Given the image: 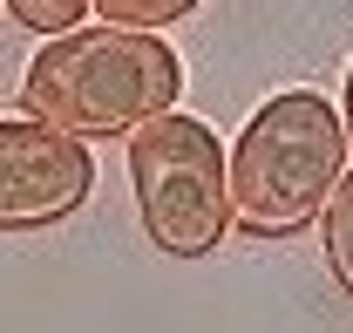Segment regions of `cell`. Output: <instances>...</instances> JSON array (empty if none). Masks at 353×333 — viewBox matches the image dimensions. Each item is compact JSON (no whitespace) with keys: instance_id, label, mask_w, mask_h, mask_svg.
<instances>
[{"instance_id":"obj_2","label":"cell","mask_w":353,"mask_h":333,"mask_svg":"<svg viewBox=\"0 0 353 333\" xmlns=\"http://www.w3.org/2000/svg\"><path fill=\"white\" fill-rule=\"evenodd\" d=\"M347 123L326 95L285 88L272 95L245 136L231 143V218L245 238H292L326 211L347 177Z\"/></svg>"},{"instance_id":"obj_3","label":"cell","mask_w":353,"mask_h":333,"mask_svg":"<svg viewBox=\"0 0 353 333\" xmlns=\"http://www.w3.org/2000/svg\"><path fill=\"white\" fill-rule=\"evenodd\" d=\"M130 191L150 245L170 258H204L238 225L231 218V157H224L218 129L183 109H163L130 129Z\"/></svg>"},{"instance_id":"obj_1","label":"cell","mask_w":353,"mask_h":333,"mask_svg":"<svg viewBox=\"0 0 353 333\" xmlns=\"http://www.w3.org/2000/svg\"><path fill=\"white\" fill-rule=\"evenodd\" d=\"M183 61L170 41L143 28H75L28 61L21 75V116L54 123L68 136H130L136 123L176 109Z\"/></svg>"},{"instance_id":"obj_7","label":"cell","mask_w":353,"mask_h":333,"mask_svg":"<svg viewBox=\"0 0 353 333\" xmlns=\"http://www.w3.org/2000/svg\"><path fill=\"white\" fill-rule=\"evenodd\" d=\"M197 0H95V14L109 21V28H143V35H157V28H170L183 21Z\"/></svg>"},{"instance_id":"obj_8","label":"cell","mask_w":353,"mask_h":333,"mask_svg":"<svg viewBox=\"0 0 353 333\" xmlns=\"http://www.w3.org/2000/svg\"><path fill=\"white\" fill-rule=\"evenodd\" d=\"M340 123H347V143H353V68H347V95H340Z\"/></svg>"},{"instance_id":"obj_5","label":"cell","mask_w":353,"mask_h":333,"mask_svg":"<svg viewBox=\"0 0 353 333\" xmlns=\"http://www.w3.org/2000/svg\"><path fill=\"white\" fill-rule=\"evenodd\" d=\"M319 238H326V272H333L340 292L353 299V170L333 184V198L319 211Z\"/></svg>"},{"instance_id":"obj_6","label":"cell","mask_w":353,"mask_h":333,"mask_svg":"<svg viewBox=\"0 0 353 333\" xmlns=\"http://www.w3.org/2000/svg\"><path fill=\"white\" fill-rule=\"evenodd\" d=\"M7 14L28 28V35H75L82 28V14H95V0H7Z\"/></svg>"},{"instance_id":"obj_4","label":"cell","mask_w":353,"mask_h":333,"mask_svg":"<svg viewBox=\"0 0 353 333\" xmlns=\"http://www.w3.org/2000/svg\"><path fill=\"white\" fill-rule=\"evenodd\" d=\"M95 191V157L88 136H68L34 116H7L0 123V225L28 231V225H54L68 211H82Z\"/></svg>"}]
</instances>
